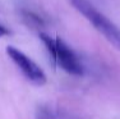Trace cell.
Wrapping results in <instances>:
<instances>
[{
	"instance_id": "cell-1",
	"label": "cell",
	"mask_w": 120,
	"mask_h": 119,
	"mask_svg": "<svg viewBox=\"0 0 120 119\" xmlns=\"http://www.w3.org/2000/svg\"><path fill=\"white\" fill-rule=\"evenodd\" d=\"M40 38L44 42L47 53L50 54L54 64L72 76H83L84 69L79 58L61 38H54L46 33H40Z\"/></svg>"
},
{
	"instance_id": "cell-2",
	"label": "cell",
	"mask_w": 120,
	"mask_h": 119,
	"mask_svg": "<svg viewBox=\"0 0 120 119\" xmlns=\"http://www.w3.org/2000/svg\"><path fill=\"white\" fill-rule=\"evenodd\" d=\"M72 4L114 47L120 51V28L116 24L98 12L88 0H72Z\"/></svg>"
},
{
	"instance_id": "cell-3",
	"label": "cell",
	"mask_w": 120,
	"mask_h": 119,
	"mask_svg": "<svg viewBox=\"0 0 120 119\" xmlns=\"http://www.w3.org/2000/svg\"><path fill=\"white\" fill-rule=\"evenodd\" d=\"M7 54L30 82H32L36 86H42V84L46 83L47 78H46L45 72L41 69L40 65H37L32 59L28 58L23 51L18 50L14 46H8Z\"/></svg>"
},
{
	"instance_id": "cell-4",
	"label": "cell",
	"mask_w": 120,
	"mask_h": 119,
	"mask_svg": "<svg viewBox=\"0 0 120 119\" xmlns=\"http://www.w3.org/2000/svg\"><path fill=\"white\" fill-rule=\"evenodd\" d=\"M37 119H68V118H64L59 111L50 110V107H42L41 110H38Z\"/></svg>"
},
{
	"instance_id": "cell-5",
	"label": "cell",
	"mask_w": 120,
	"mask_h": 119,
	"mask_svg": "<svg viewBox=\"0 0 120 119\" xmlns=\"http://www.w3.org/2000/svg\"><path fill=\"white\" fill-rule=\"evenodd\" d=\"M7 35H9V31L3 26V24H0V38L4 37V36H7Z\"/></svg>"
}]
</instances>
